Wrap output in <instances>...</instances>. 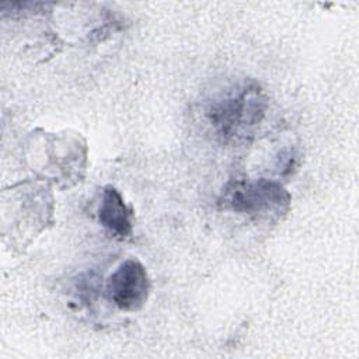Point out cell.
I'll return each instance as SVG.
<instances>
[{"label":"cell","instance_id":"cell-1","mask_svg":"<svg viewBox=\"0 0 359 359\" xmlns=\"http://www.w3.org/2000/svg\"><path fill=\"white\" fill-rule=\"evenodd\" d=\"M22 157L35 178L50 187L69 189L86 175L88 146L76 130L49 132L36 128L22 140Z\"/></svg>","mask_w":359,"mask_h":359},{"label":"cell","instance_id":"cell-2","mask_svg":"<svg viewBox=\"0 0 359 359\" xmlns=\"http://www.w3.org/2000/svg\"><path fill=\"white\" fill-rule=\"evenodd\" d=\"M55 222L52 187L38 178H27L1 192L3 236L13 247L24 248Z\"/></svg>","mask_w":359,"mask_h":359},{"label":"cell","instance_id":"cell-3","mask_svg":"<svg viewBox=\"0 0 359 359\" xmlns=\"http://www.w3.org/2000/svg\"><path fill=\"white\" fill-rule=\"evenodd\" d=\"M268 109V97L254 80H243L215 95L205 118L222 143H238L252 136Z\"/></svg>","mask_w":359,"mask_h":359},{"label":"cell","instance_id":"cell-4","mask_svg":"<svg viewBox=\"0 0 359 359\" xmlns=\"http://www.w3.org/2000/svg\"><path fill=\"white\" fill-rule=\"evenodd\" d=\"M217 205L222 210L245 216L257 224H276L287 215L292 196L278 180L236 175L222 188Z\"/></svg>","mask_w":359,"mask_h":359},{"label":"cell","instance_id":"cell-5","mask_svg":"<svg viewBox=\"0 0 359 359\" xmlns=\"http://www.w3.org/2000/svg\"><path fill=\"white\" fill-rule=\"evenodd\" d=\"M151 290L146 266L136 258L121 262L105 283L107 299L123 313H136L144 307Z\"/></svg>","mask_w":359,"mask_h":359},{"label":"cell","instance_id":"cell-6","mask_svg":"<svg viewBox=\"0 0 359 359\" xmlns=\"http://www.w3.org/2000/svg\"><path fill=\"white\" fill-rule=\"evenodd\" d=\"M133 210L114 185H105L97 208V219L114 238L126 240L133 231Z\"/></svg>","mask_w":359,"mask_h":359},{"label":"cell","instance_id":"cell-7","mask_svg":"<svg viewBox=\"0 0 359 359\" xmlns=\"http://www.w3.org/2000/svg\"><path fill=\"white\" fill-rule=\"evenodd\" d=\"M300 163V153L293 146H286L278 151L275 157V168L279 177L292 175Z\"/></svg>","mask_w":359,"mask_h":359}]
</instances>
